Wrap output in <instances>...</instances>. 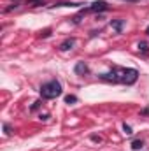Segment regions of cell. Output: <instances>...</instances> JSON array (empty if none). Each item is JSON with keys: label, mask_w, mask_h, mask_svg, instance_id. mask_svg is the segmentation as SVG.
Returning <instances> with one entry per match:
<instances>
[{"label": "cell", "mask_w": 149, "mask_h": 151, "mask_svg": "<svg viewBox=\"0 0 149 151\" xmlns=\"http://www.w3.org/2000/svg\"><path fill=\"white\" fill-rule=\"evenodd\" d=\"M56 7H79L81 4H74V2H58V4H54Z\"/></svg>", "instance_id": "obj_8"}, {"label": "cell", "mask_w": 149, "mask_h": 151, "mask_svg": "<svg viewBox=\"0 0 149 151\" xmlns=\"http://www.w3.org/2000/svg\"><path fill=\"white\" fill-rule=\"evenodd\" d=\"M109 9V5H107V2H104V0H98V2H93L88 9H86V12L88 11H91V12H100V11H107Z\"/></svg>", "instance_id": "obj_3"}, {"label": "cell", "mask_w": 149, "mask_h": 151, "mask_svg": "<svg viewBox=\"0 0 149 151\" xmlns=\"http://www.w3.org/2000/svg\"><path fill=\"white\" fill-rule=\"evenodd\" d=\"M77 102V97L75 95H67L65 97V104H75Z\"/></svg>", "instance_id": "obj_10"}, {"label": "cell", "mask_w": 149, "mask_h": 151, "mask_svg": "<svg viewBox=\"0 0 149 151\" xmlns=\"http://www.w3.org/2000/svg\"><path fill=\"white\" fill-rule=\"evenodd\" d=\"M142 146H144V142L140 139H137V141L132 142V150H142Z\"/></svg>", "instance_id": "obj_9"}, {"label": "cell", "mask_w": 149, "mask_h": 151, "mask_svg": "<svg viewBox=\"0 0 149 151\" xmlns=\"http://www.w3.org/2000/svg\"><path fill=\"white\" fill-rule=\"evenodd\" d=\"M28 4L30 5H40V4H44V0H30Z\"/></svg>", "instance_id": "obj_12"}, {"label": "cell", "mask_w": 149, "mask_h": 151, "mask_svg": "<svg viewBox=\"0 0 149 151\" xmlns=\"http://www.w3.org/2000/svg\"><path fill=\"white\" fill-rule=\"evenodd\" d=\"M4 130H5V135H9V134H11V127H9L7 123H4Z\"/></svg>", "instance_id": "obj_13"}, {"label": "cell", "mask_w": 149, "mask_h": 151, "mask_svg": "<svg viewBox=\"0 0 149 151\" xmlns=\"http://www.w3.org/2000/svg\"><path fill=\"white\" fill-rule=\"evenodd\" d=\"M146 34H148V35H149V27H148V28H146Z\"/></svg>", "instance_id": "obj_15"}, {"label": "cell", "mask_w": 149, "mask_h": 151, "mask_svg": "<svg viewBox=\"0 0 149 151\" xmlns=\"http://www.w3.org/2000/svg\"><path fill=\"white\" fill-rule=\"evenodd\" d=\"M60 95H62V84L58 81H49V83H44L40 86V97L42 99L51 100V99H56Z\"/></svg>", "instance_id": "obj_2"}, {"label": "cell", "mask_w": 149, "mask_h": 151, "mask_svg": "<svg viewBox=\"0 0 149 151\" xmlns=\"http://www.w3.org/2000/svg\"><path fill=\"white\" fill-rule=\"evenodd\" d=\"M137 47H139V51H140L142 55H148V53H149V46H148V42H144V40H142V42H139V46H137Z\"/></svg>", "instance_id": "obj_7"}, {"label": "cell", "mask_w": 149, "mask_h": 151, "mask_svg": "<svg viewBox=\"0 0 149 151\" xmlns=\"http://www.w3.org/2000/svg\"><path fill=\"white\" fill-rule=\"evenodd\" d=\"M88 70H90V69H88V65H86L84 62H77V63H75V67H74V72H75L77 76L88 74Z\"/></svg>", "instance_id": "obj_4"}, {"label": "cell", "mask_w": 149, "mask_h": 151, "mask_svg": "<svg viewBox=\"0 0 149 151\" xmlns=\"http://www.w3.org/2000/svg\"><path fill=\"white\" fill-rule=\"evenodd\" d=\"M123 130H125V134H126V135H132V134H133V132H132V128H130V127H128L126 123L123 125Z\"/></svg>", "instance_id": "obj_11"}, {"label": "cell", "mask_w": 149, "mask_h": 151, "mask_svg": "<svg viewBox=\"0 0 149 151\" xmlns=\"http://www.w3.org/2000/svg\"><path fill=\"white\" fill-rule=\"evenodd\" d=\"M102 81H107V83H121V84H133L139 77V72L135 69H119V67H114L109 72H104V74L98 76Z\"/></svg>", "instance_id": "obj_1"}, {"label": "cell", "mask_w": 149, "mask_h": 151, "mask_svg": "<svg viewBox=\"0 0 149 151\" xmlns=\"http://www.w3.org/2000/svg\"><path fill=\"white\" fill-rule=\"evenodd\" d=\"M75 44V39H67V40H63L62 44H60V49L62 51H69V49H72Z\"/></svg>", "instance_id": "obj_5"}, {"label": "cell", "mask_w": 149, "mask_h": 151, "mask_svg": "<svg viewBox=\"0 0 149 151\" xmlns=\"http://www.w3.org/2000/svg\"><path fill=\"white\" fill-rule=\"evenodd\" d=\"M39 106H40V100H37V102H34V106H32V111H35Z\"/></svg>", "instance_id": "obj_14"}, {"label": "cell", "mask_w": 149, "mask_h": 151, "mask_svg": "<svg viewBox=\"0 0 149 151\" xmlns=\"http://www.w3.org/2000/svg\"><path fill=\"white\" fill-rule=\"evenodd\" d=\"M123 25H125V21H123V19H112V21H111V27L117 32V34L123 30Z\"/></svg>", "instance_id": "obj_6"}, {"label": "cell", "mask_w": 149, "mask_h": 151, "mask_svg": "<svg viewBox=\"0 0 149 151\" xmlns=\"http://www.w3.org/2000/svg\"><path fill=\"white\" fill-rule=\"evenodd\" d=\"M126 2H137V0H126Z\"/></svg>", "instance_id": "obj_16"}]
</instances>
